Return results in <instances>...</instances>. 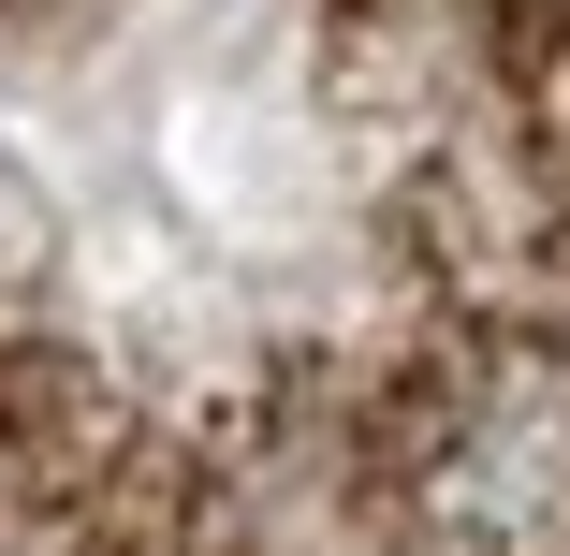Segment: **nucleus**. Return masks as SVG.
Returning <instances> with one entry per match:
<instances>
[{
	"label": "nucleus",
	"mask_w": 570,
	"mask_h": 556,
	"mask_svg": "<svg viewBox=\"0 0 570 556\" xmlns=\"http://www.w3.org/2000/svg\"><path fill=\"white\" fill-rule=\"evenodd\" d=\"M410 556H570V338L469 352L395 455Z\"/></svg>",
	"instance_id": "nucleus-1"
},
{
	"label": "nucleus",
	"mask_w": 570,
	"mask_h": 556,
	"mask_svg": "<svg viewBox=\"0 0 570 556\" xmlns=\"http://www.w3.org/2000/svg\"><path fill=\"white\" fill-rule=\"evenodd\" d=\"M0 556H102V542H73L45 498H0Z\"/></svg>",
	"instance_id": "nucleus-2"
}]
</instances>
